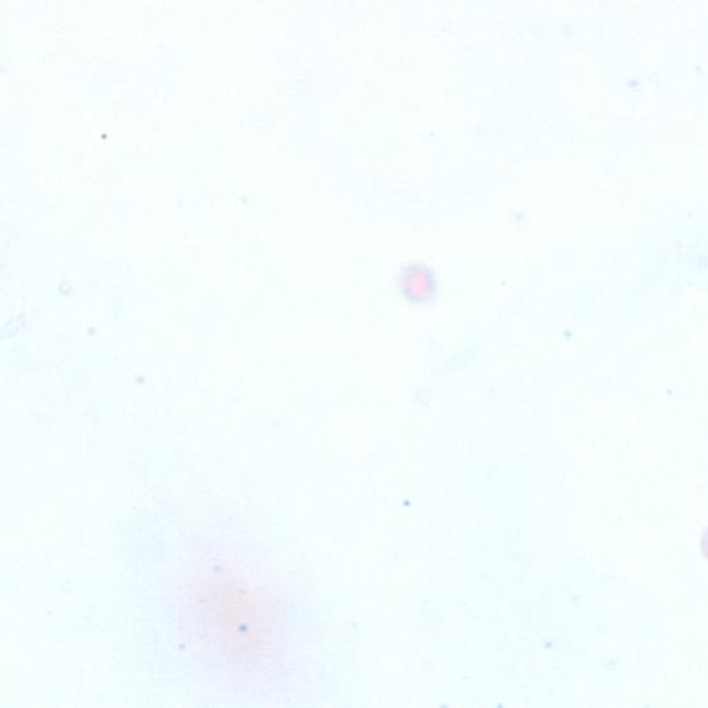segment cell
Returning <instances> with one entry per match:
<instances>
[{
  "label": "cell",
  "instance_id": "3",
  "mask_svg": "<svg viewBox=\"0 0 708 708\" xmlns=\"http://www.w3.org/2000/svg\"><path fill=\"white\" fill-rule=\"evenodd\" d=\"M701 554L705 555V558L708 560V529L707 532L705 533V536L701 538Z\"/></svg>",
  "mask_w": 708,
  "mask_h": 708
},
{
  "label": "cell",
  "instance_id": "1",
  "mask_svg": "<svg viewBox=\"0 0 708 708\" xmlns=\"http://www.w3.org/2000/svg\"><path fill=\"white\" fill-rule=\"evenodd\" d=\"M187 598L191 631L211 660L234 675H261L277 651L276 598L227 560L202 564Z\"/></svg>",
  "mask_w": 708,
  "mask_h": 708
},
{
  "label": "cell",
  "instance_id": "2",
  "mask_svg": "<svg viewBox=\"0 0 708 708\" xmlns=\"http://www.w3.org/2000/svg\"><path fill=\"white\" fill-rule=\"evenodd\" d=\"M400 298L407 305L430 303L437 293V280L431 268L424 263L407 264L397 278Z\"/></svg>",
  "mask_w": 708,
  "mask_h": 708
}]
</instances>
